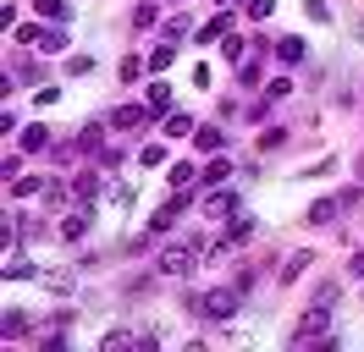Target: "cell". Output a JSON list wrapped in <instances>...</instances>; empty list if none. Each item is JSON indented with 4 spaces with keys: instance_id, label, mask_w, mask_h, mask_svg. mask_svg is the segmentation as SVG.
Returning a JSON list of instances; mask_svg holds the SVG:
<instances>
[{
    "instance_id": "1",
    "label": "cell",
    "mask_w": 364,
    "mask_h": 352,
    "mask_svg": "<svg viewBox=\"0 0 364 352\" xmlns=\"http://www.w3.org/2000/svg\"><path fill=\"white\" fill-rule=\"evenodd\" d=\"M326 330H331V303H315L309 314H298V325L287 330V336H293V341H315Z\"/></svg>"
},
{
    "instance_id": "2",
    "label": "cell",
    "mask_w": 364,
    "mask_h": 352,
    "mask_svg": "<svg viewBox=\"0 0 364 352\" xmlns=\"http://www.w3.org/2000/svg\"><path fill=\"white\" fill-rule=\"evenodd\" d=\"M155 270H160V275H188V270H193V248H188V242H171V248H160Z\"/></svg>"
},
{
    "instance_id": "3",
    "label": "cell",
    "mask_w": 364,
    "mask_h": 352,
    "mask_svg": "<svg viewBox=\"0 0 364 352\" xmlns=\"http://www.w3.org/2000/svg\"><path fill=\"white\" fill-rule=\"evenodd\" d=\"M199 314H205V319H232V314H237V292H205V297H199Z\"/></svg>"
},
{
    "instance_id": "4",
    "label": "cell",
    "mask_w": 364,
    "mask_h": 352,
    "mask_svg": "<svg viewBox=\"0 0 364 352\" xmlns=\"http://www.w3.org/2000/svg\"><path fill=\"white\" fill-rule=\"evenodd\" d=\"M149 121V105H116L111 110V127L116 132H133V127H144Z\"/></svg>"
},
{
    "instance_id": "5",
    "label": "cell",
    "mask_w": 364,
    "mask_h": 352,
    "mask_svg": "<svg viewBox=\"0 0 364 352\" xmlns=\"http://www.w3.org/2000/svg\"><path fill=\"white\" fill-rule=\"evenodd\" d=\"M55 231H61V242H83V237H89V209H72Z\"/></svg>"
},
{
    "instance_id": "6",
    "label": "cell",
    "mask_w": 364,
    "mask_h": 352,
    "mask_svg": "<svg viewBox=\"0 0 364 352\" xmlns=\"http://www.w3.org/2000/svg\"><path fill=\"white\" fill-rule=\"evenodd\" d=\"M304 55H309V50H304V39H298V33H287V39H276V61H282V66H298Z\"/></svg>"
},
{
    "instance_id": "7",
    "label": "cell",
    "mask_w": 364,
    "mask_h": 352,
    "mask_svg": "<svg viewBox=\"0 0 364 352\" xmlns=\"http://www.w3.org/2000/svg\"><path fill=\"white\" fill-rule=\"evenodd\" d=\"M309 259H315V253H309V248H298V253H287V259H282V270H276V275H282V281H298V275L309 270Z\"/></svg>"
},
{
    "instance_id": "8",
    "label": "cell",
    "mask_w": 364,
    "mask_h": 352,
    "mask_svg": "<svg viewBox=\"0 0 364 352\" xmlns=\"http://www.w3.org/2000/svg\"><path fill=\"white\" fill-rule=\"evenodd\" d=\"M39 281H45V292H55V297H67L72 286H77V281H72V270H39Z\"/></svg>"
},
{
    "instance_id": "9",
    "label": "cell",
    "mask_w": 364,
    "mask_h": 352,
    "mask_svg": "<svg viewBox=\"0 0 364 352\" xmlns=\"http://www.w3.org/2000/svg\"><path fill=\"white\" fill-rule=\"evenodd\" d=\"M205 215H237V193H227V187H221V193H210L205 198Z\"/></svg>"
},
{
    "instance_id": "10",
    "label": "cell",
    "mask_w": 364,
    "mask_h": 352,
    "mask_svg": "<svg viewBox=\"0 0 364 352\" xmlns=\"http://www.w3.org/2000/svg\"><path fill=\"white\" fill-rule=\"evenodd\" d=\"M337 220V198H315L309 204V226H331Z\"/></svg>"
},
{
    "instance_id": "11",
    "label": "cell",
    "mask_w": 364,
    "mask_h": 352,
    "mask_svg": "<svg viewBox=\"0 0 364 352\" xmlns=\"http://www.w3.org/2000/svg\"><path fill=\"white\" fill-rule=\"evenodd\" d=\"M28 275H39L33 259H28V253H11V259H6V281H28Z\"/></svg>"
},
{
    "instance_id": "12",
    "label": "cell",
    "mask_w": 364,
    "mask_h": 352,
    "mask_svg": "<svg viewBox=\"0 0 364 352\" xmlns=\"http://www.w3.org/2000/svg\"><path fill=\"white\" fill-rule=\"evenodd\" d=\"M193 143H199L205 154H215V149H227V132H221V127H199V132H193Z\"/></svg>"
},
{
    "instance_id": "13",
    "label": "cell",
    "mask_w": 364,
    "mask_h": 352,
    "mask_svg": "<svg viewBox=\"0 0 364 352\" xmlns=\"http://www.w3.org/2000/svg\"><path fill=\"white\" fill-rule=\"evenodd\" d=\"M144 105H149V116H160V110H171V88H166V83H149V94H144Z\"/></svg>"
},
{
    "instance_id": "14",
    "label": "cell",
    "mask_w": 364,
    "mask_h": 352,
    "mask_svg": "<svg viewBox=\"0 0 364 352\" xmlns=\"http://www.w3.org/2000/svg\"><path fill=\"white\" fill-rule=\"evenodd\" d=\"M254 237V215H243V209H237V215H232V226H227V242H249Z\"/></svg>"
},
{
    "instance_id": "15",
    "label": "cell",
    "mask_w": 364,
    "mask_h": 352,
    "mask_svg": "<svg viewBox=\"0 0 364 352\" xmlns=\"http://www.w3.org/2000/svg\"><path fill=\"white\" fill-rule=\"evenodd\" d=\"M227 176H232V165H227V160H221V154H215V160H210L205 171H199V182H210V187H221Z\"/></svg>"
},
{
    "instance_id": "16",
    "label": "cell",
    "mask_w": 364,
    "mask_h": 352,
    "mask_svg": "<svg viewBox=\"0 0 364 352\" xmlns=\"http://www.w3.org/2000/svg\"><path fill=\"white\" fill-rule=\"evenodd\" d=\"M33 6H39V17H50V22L72 17V0H33Z\"/></svg>"
},
{
    "instance_id": "17",
    "label": "cell",
    "mask_w": 364,
    "mask_h": 352,
    "mask_svg": "<svg viewBox=\"0 0 364 352\" xmlns=\"http://www.w3.org/2000/svg\"><path fill=\"white\" fill-rule=\"evenodd\" d=\"M23 149H50V127H39V121L23 127Z\"/></svg>"
},
{
    "instance_id": "18",
    "label": "cell",
    "mask_w": 364,
    "mask_h": 352,
    "mask_svg": "<svg viewBox=\"0 0 364 352\" xmlns=\"http://www.w3.org/2000/svg\"><path fill=\"white\" fill-rule=\"evenodd\" d=\"M100 347H105V352H111V347H138V336H133V330H105Z\"/></svg>"
},
{
    "instance_id": "19",
    "label": "cell",
    "mask_w": 364,
    "mask_h": 352,
    "mask_svg": "<svg viewBox=\"0 0 364 352\" xmlns=\"http://www.w3.org/2000/svg\"><path fill=\"white\" fill-rule=\"evenodd\" d=\"M188 132H193V116H166V138H188Z\"/></svg>"
},
{
    "instance_id": "20",
    "label": "cell",
    "mask_w": 364,
    "mask_h": 352,
    "mask_svg": "<svg viewBox=\"0 0 364 352\" xmlns=\"http://www.w3.org/2000/svg\"><path fill=\"white\" fill-rule=\"evenodd\" d=\"M6 187H11V198H28L39 187V176H6Z\"/></svg>"
},
{
    "instance_id": "21",
    "label": "cell",
    "mask_w": 364,
    "mask_h": 352,
    "mask_svg": "<svg viewBox=\"0 0 364 352\" xmlns=\"http://www.w3.org/2000/svg\"><path fill=\"white\" fill-rule=\"evenodd\" d=\"M39 50H45V55H55V50H67V33H61V28H45V39H39Z\"/></svg>"
},
{
    "instance_id": "22",
    "label": "cell",
    "mask_w": 364,
    "mask_h": 352,
    "mask_svg": "<svg viewBox=\"0 0 364 352\" xmlns=\"http://www.w3.org/2000/svg\"><path fill=\"white\" fill-rule=\"evenodd\" d=\"M227 28H232V11H221V17L210 22L205 33H199V44H210V39H221V33H227Z\"/></svg>"
},
{
    "instance_id": "23",
    "label": "cell",
    "mask_w": 364,
    "mask_h": 352,
    "mask_svg": "<svg viewBox=\"0 0 364 352\" xmlns=\"http://www.w3.org/2000/svg\"><path fill=\"white\" fill-rule=\"evenodd\" d=\"M138 160L155 171V165H166V149H160V143H144V149H138Z\"/></svg>"
},
{
    "instance_id": "24",
    "label": "cell",
    "mask_w": 364,
    "mask_h": 352,
    "mask_svg": "<svg viewBox=\"0 0 364 352\" xmlns=\"http://www.w3.org/2000/svg\"><path fill=\"white\" fill-rule=\"evenodd\" d=\"M11 39H17V44H33V39H45V28H39V22H23Z\"/></svg>"
},
{
    "instance_id": "25",
    "label": "cell",
    "mask_w": 364,
    "mask_h": 352,
    "mask_svg": "<svg viewBox=\"0 0 364 352\" xmlns=\"http://www.w3.org/2000/svg\"><path fill=\"white\" fill-rule=\"evenodd\" d=\"M171 66V44H160V50H149V72H166Z\"/></svg>"
},
{
    "instance_id": "26",
    "label": "cell",
    "mask_w": 364,
    "mask_h": 352,
    "mask_svg": "<svg viewBox=\"0 0 364 352\" xmlns=\"http://www.w3.org/2000/svg\"><path fill=\"white\" fill-rule=\"evenodd\" d=\"M77 149H100V121H89V127L77 132Z\"/></svg>"
},
{
    "instance_id": "27",
    "label": "cell",
    "mask_w": 364,
    "mask_h": 352,
    "mask_svg": "<svg viewBox=\"0 0 364 352\" xmlns=\"http://www.w3.org/2000/svg\"><path fill=\"white\" fill-rule=\"evenodd\" d=\"M287 143V127H265V138H259V149H282Z\"/></svg>"
},
{
    "instance_id": "28",
    "label": "cell",
    "mask_w": 364,
    "mask_h": 352,
    "mask_svg": "<svg viewBox=\"0 0 364 352\" xmlns=\"http://www.w3.org/2000/svg\"><path fill=\"white\" fill-rule=\"evenodd\" d=\"M116 72H122V83H138V72H144V61H138V55H127V61L116 66Z\"/></svg>"
},
{
    "instance_id": "29",
    "label": "cell",
    "mask_w": 364,
    "mask_h": 352,
    "mask_svg": "<svg viewBox=\"0 0 364 352\" xmlns=\"http://www.w3.org/2000/svg\"><path fill=\"white\" fill-rule=\"evenodd\" d=\"M193 176H199V171H193V165H171V176H166V182H171V187H188Z\"/></svg>"
},
{
    "instance_id": "30",
    "label": "cell",
    "mask_w": 364,
    "mask_h": 352,
    "mask_svg": "<svg viewBox=\"0 0 364 352\" xmlns=\"http://www.w3.org/2000/svg\"><path fill=\"white\" fill-rule=\"evenodd\" d=\"M133 22H138V28H155V22H160V6H138Z\"/></svg>"
},
{
    "instance_id": "31",
    "label": "cell",
    "mask_w": 364,
    "mask_h": 352,
    "mask_svg": "<svg viewBox=\"0 0 364 352\" xmlns=\"http://www.w3.org/2000/svg\"><path fill=\"white\" fill-rule=\"evenodd\" d=\"M287 94H293V77H276V83L265 88V99H287Z\"/></svg>"
},
{
    "instance_id": "32",
    "label": "cell",
    "mask_w": 364,
    "mask_h": 352,
    "mask_svg": "<svg viewBox=\"0 0 364 352\" xmlns=\"http://www.w3.org/2000/svg\"><path fill=\"white\" fill-rule=\"evenodd\" d=\"M6 336H11V341H17V336H28V319H23V314H6Z\"/></svg>"
},
{
    "instance_id": "33",
    "label": "cell",
    "mask_w": 364,
    "mask_h": 352,
    "mask_svg": "<svg viewBox=\"0 0 364 352\" xmlns=\"http://www.w3.org/2000/svg\"><path fill=\"white\" fill-rule=\"evenodd\" d=\"M304 11H309L315 22H331V6H326V0H304Z\"/></svg>"
},
{
    "instance_id": "34",
    "label": "cell",
    "mask_w": 364,
    "mask_h": 352,
    "mask_svg": "<svg viewBox=\"0 0 364 352\" xmlns=\"http://www.w3.org/2000/svg\"><path fill=\"white\" fill-rule=\"evenodd\" d=\"M243 44H249V39H237V33H232V39L221 44V55H227V61H243Z\"/></svg>"
},
{
    "instance_id": "35",
    "label": "cell",
    "mask_w": 364,
    "mask_h": 352,
    "mask_svg": "<svg viewBox=\"0 0 364 352\" xmlns=\"http://www.w3.org/2000/svg\"><path fill=\"white\" fill-rule=\"evenodd\" d=\"M67 72H72V77H83V72H94V61H89V55H72Z\"/></svg>"
},
{
    "instance_id": "36",
    "label": "cell",
    "mask_w": 364,
    "mask_h": 352,
    "mask_svg": "<svg viewBox=\"0 0 364 352\" xmlns=\"http://www.w3.org/2000/svg\"><path fill=\"white\" fill-rule=\"evenodd\" d=\"M249 17H259V22H265V17H271V0H249Z\"/></svg>"
},
{
    "instance_id": "37",
    "label": "cell",
    "mask_w": 364,
    "mask_h": 352,
    "mask_svg": "<svg viewBox=\"0 0 364 352\" xmlns=\"http://www.w3.org/2000/svg\"><path fill=\"white\" fill-rule=\"evenodd\" d=\"M348 275H364V248L353 253V264H348Z\"/></svg>"
},
{
    "instance_id": "38",
    "label": "cell",
    "mask_w": 364,
    "mask_h": 352,
    "mask_svg": "<svg viewBox=\"0 0 364 352\" xmlns=\"http://www.w3.org/2000/svg\"><path fill=\"white\" fill-rule=\"evenodd\" d=\"M353 171H359V176H364V154H359V160H353Z\"/></svg>"
},
{
    "instance_id": "39",
    "label": "cell",
    "mask_w": 364,
    "mask_h": 352,
    "mask_svg": "<svg viewBox=\"0 0 364 352\" xmlns=\"http://www.w3.org/2000/svg\"><path fill=\"white\" fill-rule=\"evenodd\" d=\"M221 6H227V0H221Z\"/></svg>"
}]
</instances>
